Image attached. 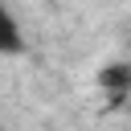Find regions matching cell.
<instances>
[{"mask_svg":"<svg viewBox=\"0 0 131 131\" xmlns=\"http://www.w3.org/2000/svg\"><path fill=\"white\" fill-rule=\"evenodd\" d=\"M16 53H25V29L16 12L0 0V57H16Z\"/></svg>","mask_w":131,"mask_h":131,"instance_id":"obj_1","label":"cell"},{"mask_svg":"<svg viewBox=\"0 0 131 131\" xmlns=\"http://www.w3.org/2000/svg\"><path fill=\"white\" fill-rule=\"evenodd\" d=\"M98 82L111 86V90H131V61H115L111 70L98 74Z\"/></svg>","mask_w":131,"mask_h":131,"instance_id":"obj_2","label":"cell"}]
</instances>
